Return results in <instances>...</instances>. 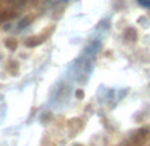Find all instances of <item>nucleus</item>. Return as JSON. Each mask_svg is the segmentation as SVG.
<instances>
[{
	"label": "nucleus",
	"instance_id": "f257e3e1",
	"mask_svg": "<svg viewBox=\"0 0 150 146\" xmlns=\"http://www.w3.org/2000/svg\"><path fill=\"white\" fill-rule=\"evenodd\" d=\"M138 3L141 4L142 7H145V8L150 9V0H138Z\"/></svg>",
	"mask_w": 150,
	"mask_h": 146
}]
</instances>
